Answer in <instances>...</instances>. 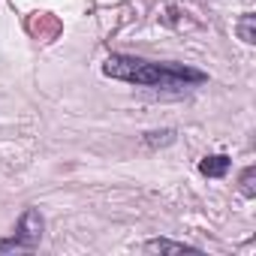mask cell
I'll return each mask as SVG.
<instances>
[{
  "mask_svg": "<svg viewBox=\"0 0 256 256\" xmlns=\"http://www.w3.org/2000/svg\"><path fill=\"white\" fill-rule=\"evenodd\" d=\"M102 72L130 84H145V88H178L181 82H202V72L178 66V64H151L142 58H126V54H112L102 64Z\"/></svg>",
  "mask_w": 256,
  "mask_h": 256,
  "instance_id": "6da1fadb",
  "label": "cell"
},
{
  "mask_svg": "<svg viewBox=\"0 0 256 256\" xmlns=\"http://www.w3.org/2000/svg\"><path fill=\"white\" fill-rule=\"evenodd\" d=\"M145 250H148V253H196V247L175 244V241H166V238H160V241H148Z\"/></svg>",
  "mask_w": 256,
  "mask_h": 256,
  "instance_id": "277c9868",
  "label": "cell"
},
{
  "mask_svg": "<svg viewBox=\"0 0 256 256\" xmlns=\"http://www.w3.org/2000/svg\"><path fill=\"white\" fill-rule=\"evenodd\" d=\"M241 190L247 193V196H253V169H244V178H241Z\"/></svg>",
  "mask_w": 256,
  "mask_h": 256,
  "instance_id": "8992f818",
  "label": "cell"
},
{
  "mask_svg": "<svg viewBox=\"0 0 256 256\" xmlns=\"http://www.w3.org/2000/svg\"><path fill=\"white\" fill-rule=\"evenodd\" d=\"M199 169H202V175H208V178H220V175L229 172V157H205V160L199 163Z\"/></svg>",
  "mask_w": 256,
  "mask_h": 256,
  "instance_id": "3957f363",
  "label": "cell"
},
{
  "mask_svg": "<svg viewBox=\"0 0 256 256\" xmlns=\"http://www.w3.org/2000/svg\"><path fill=\"white\" fill-rule=\"evenodd\" d=\"M40 235H42V217H40V211L28 208L18 220V232L12 238V244L16 247H34V244H40Z\"/></svg>",
  "mask_w": 256,
  "mask_h": 256,
  "instance_id": "7a4b0ae2",
  "label": "cell"
},
{
  "mask_svg": "<svg viewBox=\"0 0 256 256\" xmlns=\"http://www.w3.org/2000/svg\"><path fill=\"white\" fill-rule=\"evenodd\" d=\"M253 22H256L253 16H244V18H241V24H238V34H241V40H244V42H256V34H253Z\"/></svg>",
  "mask_w": 256,
  "mask_h": 256,
  "instance_id": "5b68a950",
  "label": "cell"
}]
</instances>
